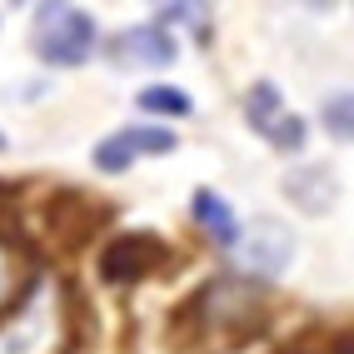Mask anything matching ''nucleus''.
I'll return each instance as SVG.
<instances>
[{
	"mask_svg": "<svg viewBox=\"0 0 354 354\" xmlns=\"http://www.w3.org/2000/svg\"><path fill=\"white\" fill-rule=\"evenodd\" d=\"M190 15H200L195 6H160V30L165 26H180V20H190Z\"/></svg>",
	"mask_w": 354,
	"mask_h": 354,
	"instance_id": "4468645a",
	"label": "nucleus"
},
{
	"mask_svg": "<svg viewBox=\"0 0 354 354\" xmlns=\"http://www.w3.org/2000/svg\"><path fill=\"white\" fill-rule=\"evenodd\" d=\"M15 290H20V250L10 240H0V310L15 304Z\"/></svg>",
	"mask_w": 354,
	"mask_h": 354,
	"instance_id": "ddd939ff",
	"label": "nucleus"
},
{
	"mask_svg": "<svg viewBox=\"0 0 354 354\" xmlns=\"http://www.w3.org/2000/svg\"><path fill=\"white\" fill-rule=\"evenodd\" d=\"M0 150H6V135H0Z\"/></svg>",
	"mask_w": 354,
	"mask_h": 354,
	"instance_id": "2eb2a0df",
	"label": "nucleus"
},
{
	"mask_svg": "<svg viewBox=\"0 0 354 354\" xmlns=\"http://www.w3.org/2000/svg\"><path fill=\"white\" fill-rule=\"evenodd\" d=\"M285 195L295 200V209H304V215H329L335 200H339L335 170H329V165H299V170L285 175Z\"/></svg>",
	"mask_w": 354,
	"mask_h": 354,
	"instance_id": "423d86ee",
	"label": "nucleus"
},
{
	"mask_svg": "<svg viewBox=\"0 0 354 354\" xmlns=\"http://www.w3.org/2000/svg\"><path fill=\"white\" fill-rule=\"evenodd\" d=\"M190 215H195V225H200L215 245H225V250L240 245V220H234V205H230L225 195H215V190H195Z\"/></svg>",
	"mask_w": 354,
	"mask_h": 354,
	"instance_id": "0eeeda50",
	"label": "nucleus"
},
{
	"mask_svg": "<svg viewBox=\"0 0 354 354\" xmlns=\"http://www.w3.org/2000/svg\"><path fill=\"white\" fill-rule=\"evenodd\" d=\"M30 50L45 65L75 70L95 55V20H90L80 6H40L35 26H30Z\"/></svg>",
	"mask_w": 354,
	"mask_h": 354,
	"instance_id": "f03ea898",
	"label": "nucleus"
},
{
	"mask_svg": "<svg viewBox=\"0 0 354 354\" xmlns=\"http://www.w3.org/2000/svg\"><path fill=\"white\" fill-rule=\"evenodd\" d=\"M324 130L335 140H349L354 135V105H349V90H339V95L324 100Z\"/></svg>",
	"mask_w": 354,
	"mask_h": 354,
	"instance_id": "f8f14e48",
	"label": "nucleus"
},
{
	"mask_svg": "<svg viewBox=\"0 0 354 354\" xmlns=\"http://www.w3.org/2000/svg\"><path fill=\"white\" fill-rule=\"evenodd\" d=\"M65 349H70V329L60 319V290L45 279L0 324V354H65Z\"/></svg>",
	"mask_w": 354,
	"mask_h": 354,
	"instance_id": "f257e3e1",
	"label": "nucleus"
},
{
	"mask_svg": "<svg viewBox=\"0 0 354 354\" xmlns=\"http://www.w3.org/2000/svg\"><path fill=\"white\" fill-rule=\"evenodd\" d=\"M110 60L115 65H175L180 45L160 26H130V30H120L110 40Z\"/></svg>",
	"mask_w": 354,
	"mask_h": 354,
	"instance_id": "39448f33",
	"label": "nucleus"
},
{
	"mask_svg": "<svg viewBox=\"0 0 354 354\" xmlns=\"http://www.w3.org/2000/svg\"><path fill=\"white\" fill-rule=\"evenodd\" d=\"M145 254H160L155 240H120V245H110L105 250V279H115V285H125V279H140L150 270V259Z\"/></svg>",
	"mask_w": 354,
	"mask_h": 354,
	"instance_id": "6e6552de",
	"label": "nucleus"
},
{
	"mask_svg": "<svg viewBox=\"0 0 354 354\" xmlns=\"http://www.w3.org/2000/svg\"><path fill=\"white\" fill-rule=\"evenodd\" d=\"M130 165H135V150H130L125 130H120V135H110V140H100V145H95V170H100V175H125Z\"/></svg>",
	"mask_w": 354,
	"mask_h": 354,
	"instance_id": "9b49d317",
	"label": "nucleus"
},
{
	"mask_svg": "<svg viewBox=\"0 0 354 354\" xmlns=\"http://www.w3.org/2000/svg\"><path fill=\"white\" fill-rule=\"evenodd\" d=\"M295 230L285 220H270V215H259L254 230H250V240H245V270L254 279H279L290 265H295Z\"/></svg>",
	"mask_w": 354,
	"mask_h": 354,
	"instance_id": "20e7f679",
	"label": "nucleus"
},
{
	"mask_svg": "<svg viewBox=\"0 0 354 354\" xmlns=\"http://www.w3.org/2000/svg\"><path fill=\"white\" fill-rule=\"evenodd\" d=\"M245 120L270 140L274 150H304V135H310V125L299 120V115L285 110V100H279V85L274 80H259L250 85L245 95Z\"/></svg>",
	"mask_w": 354,
	"mask_h": 354,
	"instance_id": "7ed1b4c3",
	"label": "nucleus"
},
{
	"mask_svg": "<svg viewBox=\"0 0 354 354\" xmlns=\"http://www.w3.org/2000/svg\"><path fill=\"white\" fill-rule=\"evenodd\" d=\"M135 105L150 110V115H175V120H185V115L195 110L190 90H180V85H145V90L135 95Z\"/></svg>",
	"mask_w": 354,
	"mask_h": 354,
	"instance_id": "1a4fd4ad",
	"label": "nucleus"
},
{
	"mask_svg": "<svg viewBox=\"0 0 354 354\" xmlns=\"http://www.w3.org/2000/svg\"><path fill=\"white\" fill-rule=\"evenodd\" d=\"M125 140H130L135 160H140V155H170V150L180 145L175 130H165V125H130V130H125Z\"/></svg>",
	"mask_w": 354,
	"mask_h": 354,
	"instance_id": "9d476101",
	"label": "nucleus"
}]
</instances>
